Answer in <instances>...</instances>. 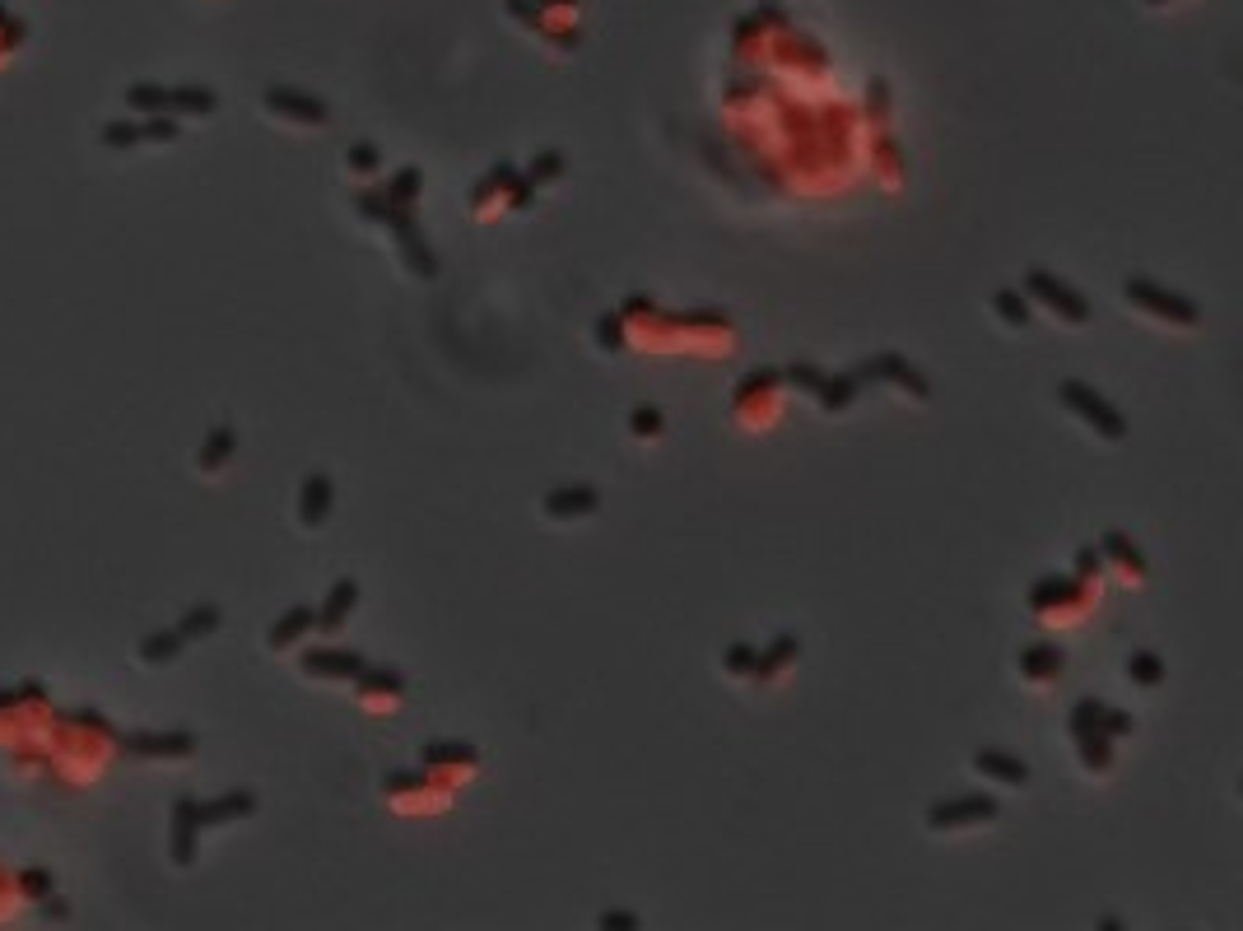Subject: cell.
<instances>
[{"instance_id": "obj_1", "label": "cell", "mask_w": 1243, "mask_h": 931, "mask_svg": "<svg viewBox=\"0 0 1243 931\" xmlns=\"http://www.w3.org/2000/svg\"><path fill=\"white\" fill-rule=\"evenodd\" d=\"M359 205H364V215L387 219V224H392V229L401 233V247H406L410 270L429 280V275H433V257H429V247H424V238H419L415 219H410V205H406V210H392V201H387V191H382V196H359Z\"/></svg>"}, {"instance_id": "obj_2", "label": "cell", "mask_w": 1243, "mask_h": 931, "mask_svg": "<svg viewBox=\"0 0 1243 931\" xmlns=\"http://www.w3.org/2000/svg\"><path fill=\"white\" fill-rule=\"evenodd\" d=\"M1057 396L1076 410V415L1085 419V424H1095L1104 438H1122L1127 433V419L1113 410V405L1104 401V396L1095 392V387H1085V382H1076V378H1067V382H1057Z\"/></svg>"}, {"instance_id": "obj_3", "label": "cell", "mask_w": 1243, "mask_h": 931, "mask_svg": "<svg viewBox=\"0 0 1243 931\" xmlns=\"http://www.w3.org/2000/svg\"><path fill=\"white\" fill-rule=\"evenodd\" d=\"M1127 298H1132V303H1141V308H1150L1155 317H1169V322H1183V326H1192L1197 317H1202L1192 298L1169 294V289H1160V284L1146 280V275H1132V280H1127Z\"/></svg>"}, {"instance_id": "obj_4", "label": "cell", "mask_w": 1243, "mask_h": 931, "mask_svg": "<svg viewBox=\"0 0 1243 931\" xmlns=\"http://www.w3.org/2000/svg\"><path fill=\"white\" fill-rule=\"evenodd\" d=\"M1025 289L1034 298H1043L1048 308H1057L1067 322H1090V303H1085V294H1076V289H1067V284L1057 280V275H1048V270H1025Z\"/></svg>"}, {"instance_id": "obj_5", "label": "cell", "mask_w": 1243, "mask_h": 931, "mask_svg": "<svg viewBox=\"0 0 1243 931\" xmlns=\"http://www.w3.org/2000/svg\"><path fill=\"white\" fill-rule=\"evenodd\" d=\"M857 382H866V378H894L899 387H908L913 396H927V378H922L918 368L908 364L904 354H876V359H866L857 373H852Z\"/></svg>"}, {"instance_id": "obj_6", "label": "cell", "mask_w": 1243, "mask_h": 931, "mask_svg": "<svg viewBox=\"0 0 1243 931\" xmlns=\"http://www.w3.org/2000/svg\"><path fill=\"white\" fill-rule=\"evenodd\" d=\"M992 815H997V801L992 797H960V801H946V806L927 810V824L932 829H955V824H978V820H992Z\"/></svg>"}, {"instance_id": "obj_7", "label": "cell", "mask_w": 1243, "mask_h": 931, "mask_svg": "<svg viewBox=\"0 0 1243 931\" xmlns=\"http://www.w3.org/2000/svg\"><path fill=\"white\" fill-rule=\"evenodd\" d=\"M596 503H601V494H596V489H587V485H578V489H550V494H545V513H550V517H582V513H592Z\"/></svg>"}, {"instance_id": "obj_8", "label": "cell", "mask_w": 1243, "mask_h": 931, "mask_svg": "<svg viewBox=\"0 0 1243 931\" xmlns=\"http://www.w3.org/2000/svg\"><path fill=\"white\" fill-rule=\"evenodd\" d=\"M973 769H978V773H992V778H1001V783H1011V787L1029 783L1025 759L1001 755V750H978V755H973Z\"/></svg>"}, {"instance_id": "obj_9", "label": "cell", "mask_w": 1243, "mask_h": 931, "mask_svg": "<svg viewBox=\"0 0 1243 931\" xmlns=\"http://www.w3.org/2000/svg\"><path fill=\"white\" fill-rule=\"evenodd\" d=\"M354 596H359L354 578H340L336 587H331V596H326V606L317 610L322 629H340V624H345V615H350V606H354Z\"/></svg>"}, {"instance_id": "obj_10", "label": "cell", "mask_w": 1243, "mask_h": 931, "mask_svg": "<svg viewBox=\"0 0 1243 931\" xmlns=\"http://www.w3.org/2000/svg\"><path fill=\"white\" fill-rule=\"evenodd\" d=\"M271 108L289 112V117H298V122H322L326 117V103H317V98H308V94H294V89H271Z\"/></svg>"}, {"instance_id": "obj_11", "label": "cell", "mask_w": 1243, "mask_h": 931, "mask_svg": "<svg viewBox=\"0 0 1243 931\" xmlns=\"http://www.w3.org/2000/svg\"><path fill=\"white\" fill-rule=\"evenodd\" d=\"M303 666L308 671H317V675H359L364 671V657L359 652H312V657H303Z\"/></svg>"}, {"instance_id": "obj_12", "label": "cell", "mask_w": 1243, "mask_h": 931, "mask_svg": "<svg viewBox=\"0 0 1243 931\" xmlns=\"http://www.w3.org/2000/svg\"><path fill=\"white\" fill-rule=\"evenodd\" d=\"M1062 666H1067V657H1062L1057 648H1048V643H1039V648L1020 652V671L1034 675V680H1043V675H1057Z\"/></svg>"}, {"instance_id": "obj_13", "label": "cell", "mask_w": 1243, "mask_h": 931, "mask_svg": "<svg viewBox=\"0 0 1243 931\" xmlns=\"http://www.w3.org/2000/svg\"><path fill=\"white\" fill-rule=\"evenodd\" d=\"M419 759H424V764H475V745H466V741H433V745L419 750Z\"/></svg>"}, {"instance_id": "obj_14", "label": "cell", "mask_w": 1243, "mask_h": 931, "mask_svg": "<svg viewBox=\"0 0 1243 931\" xmlns=\"http://www.w3.org/2000/svg\"><path fill=\"white\" fill-rule=\"evenodd\" d=\"M326 508H331V480L312 475L308 485H303V522H322Z\"/></svg>"}, {"instance_id": "obj_15", "label": "cell", "mask_w": 1243, "mask_h": 931, "mask_svg": "<svg viewBox=\"0 0 1243 931\" xmlns=\"http://www.w3.org/2000/svg\"><path fill=\"white\" fill-rule=\"evenodd\" d=\"M797 652H801V643H797V638H792V634H783V638H778V643H773L769 652H764V657H759V671H755V675L778 671V666H787V662H792V657H797Z\"/></svg>"}, {"instance_id": "obj_16", "label": "cell", "mask_w": 1243, "mask_h": 931, "mask_svg": "<svg viewBox=\"0 0 1243 931\" xmlns=\"http://www.w3.org/2000/svg\"><path fill=\"white\" fill-rule=\"evenodd\" d=\"M312 620H317V610H308V606L289 610V620H284L280 629H271V643H275V648H284V643H289V638H298V634H303V629H308Z\"/></svg>"}, {"instance_id": "obj_17", "label": "cell", "mask_w": 1243, "mask_h": 931, "mask_svg": "<svg viewBox=\"0 0 1243 931\" xmlns=\"http://www.w3.org/2000/svg\"><path fill=\"white\" fill-rule=\"evenodd\" d=\"M1127 675H1132V680H1141V685H1160V680H1164V666H1160V657H1155V652H1132V662H1127Z\"/></svg>"}, {"instance_id": "obj_18", "label": "cell", "mask_w": 1243, "mask_h": 931, "mask_svg": "<svg viewBox=\"0 0 1243 931\" xmlns=\"http://www.w3.org/2000/svg\"><path fill=\"white\" fill-rule=\"evenodd\" d=\"M852 396H857V378H852V373H848V378H825V382H820V401H825L829 410L848 405Z\"/></svg>"}, {"instance_id": "obj_19", "label": "cell", "mask_w": 1243, "mask_h": 931, "mask_svg": "<svg viewBox=\"0 0 1243 931\" xmlns=\"http://www.w3.org/2000/svg\"><path fill=\"white\" fill-rule=\"evenodd\" d=\"M997 312L1011 326H1025L1029 322V303L1020 298V289H1001V294H997Z\"/></svg>"}, {"instance_id": "obj_20", "label": "cell", "mask_w": 1243, "mask_h": 931, "mask_svg": "<svg viewBox=\"0 0 1243 931\" xmlns=\"http://www.w3.org/2000/svg\"><path fill=\"white\" fill-rule=\"evenodd\" d=\"M354 680H359L364 689H387V694H396V689L406 685V680H401V671H387V666H378V671H368V666H364V671L354 675Z\"/></svg>"}, {"instance_id": "obj_21", "label": "cell", "mask_w": 1243, "mask_h": 931, "mask_svg": "<svg viewBox=\"0 0 1243 931\" xmlns=\"http://www.w3.org/2000/svg\"><path fill=\"white\" fill-rule=\"evenodd\" d=\"M1104 545H1108V550H1113V554H1118L1122 564H1132L1136 573H1146V559L1136 554V545H1132V540H1127V536H1122V531H1108V536H1104Z\"/></svg>"}, {"instance_id": "obj_22", "label": "cell", "mask_w": 1243, "mask_h": 931, "mask_svg": "<svg viewBox=\"0 0 1243 931\" xmlns=\"http://www.w3.org/2000/svg\"><path fill=\"white\" fill-rule=\"evenodd\" d=\"M415 191H419V168H406V173L387 187V201H392V205H410V201H415Z\"/></svg>"}, {"instance_id": "obj_23", "label": "cell", "mask_w": 1243, "mask_h": 931, "mask_svg": "<svg viewBox=\"0 0 1243 931\" xmlns=\"http://www.w3.org/2000/svg\"><path fill=\"white\" fill-rule=\"evenodd\" d=\"M727 671L755 675V671H759V652H755V648H745V643H736V648L727 652Z\"/></svg>"}, {"instance_id": "obj_24", "label": "cell", "mask_w": 1243, "mask_h": 931, "mask_svg": "<svg viewBox=\"0 0 1243 931\" xmlns=\"http://www.w3.org/2000/svg\"><path fill=\"white\" fill-rule=\"evenodd\" d=\"M559 168H564V154H541V159L531 163V173H527V182H550V177H559Z\"/></svg>"}, {"instance_id": "obj_25", "label": "cell", "mask_w": 1243, "mask_h": 931, "mask_svg": "<svg viewBox=\"0 0 1243 931\" xmlns=\"http://www.w3.org/2000/svg\"><path fill=\"white\" fill-rule=\"evenodd\" d=\"M787 382H792V387H811V392H820L825 373H820V368H811V364H792V368H787Z\"/></svg>"}, {"instance_id": "obj_26", "label": "cell", "mask_w": 1243, "mask_h": 931, "mask_svg": "<svg viewBox=\"0 0 1243 931\" xmlns=\"http://www.w3.org/2000/svg\"><path fill=\"white\" fill-rule=\"evenodd\" d=\"M596 340H601V345H610V350H620V345H624V340H620V312H606V317H601V326H596Z\"/></svg>"}, {"instance_id": "obj_27", "label": "cell", "mask_w": 1243, "mask_h": 931, "mask_svg": "<svg viewBox=\"0 0 1243 931\" xmlns=\"http://www.w3.org/2000/svg\"><path fill=\"white\" fill-rule=\"evenodd\" d=\"M634 433H643V438H648V433H662V415L648 410V405H638V410H634Z\"/></svg>"}, {"instance_id": "obj_28", "label": "cell", "mask_w": 1243, "mask_h": 931, "mask_svg": "<svg viewBox=\"0 0 1243 931\" xmlns=\"http://www.w3.org/2000/svg\"><path fill=\"white\" fill-rule=\"evenodd\" d=\"M1099 731H1104V736H1127V731H1132V717H1127V713H1108V708H1104Z\"/></svg>"}, {"instance_id": "obj_29", "label": "cell", "mask_w": 1243, "mask_h": 931, "mask_svg": "<svg viewBox=\"0 0 1243 931\" xmlns=\"http://www.w3.org/2000/svg\"><path fill=\"white\" fill-rule=\"evenodd\" d=\"M350 163L359 168V173H373V168H378V149H373V145H354L350 149Z\"/></svg>"}, {"instance_id": "obj_30", "label": "cell", "mask_w": 1243, "mask_h": 931, "mask_svg": "<svg viewBox=\"0 0 1243 931\" xmlns=\"http://www.w3.org/2000/svg\"><path fill=\"white\" fill-rule=\"evenodd\" d=\"M601 927H606V931H610V927H624V931H629V927H638V922L629 918V913H606V918H601Z\"/></svg>"}, {"instance_id": "obj_31", "label": "cell", "mask_w": 1243, "mask_h": 931, "mask_svg": "<svg viewBox=\"0 0 1243 931\" xmlns=\"http://www.w3.org/2000/svg\"><path fill=\"white\" fill-rule=\"evenodd\" d=\"M1076 564H1081V573H1090V568H1099V554H1095V545H1085V550L1076 554Z\"/></svg>"}]
</instances>
